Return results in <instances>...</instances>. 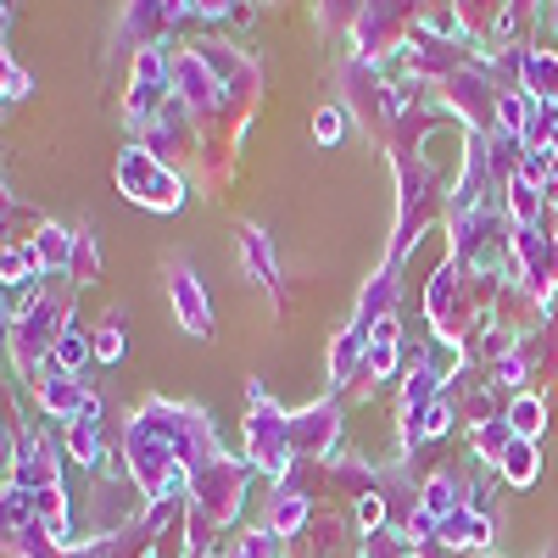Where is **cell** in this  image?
I'll use <instances>...</instances> for the list:
<instances>
[{"instance_id": "obj_1", "label": "cell", "mask_w": 558, "mask_h": 558, "mask_svg": "<svg viewBox=\"0 0 558 558\" xmlns=\"http://www.w3.org/2000/svg\"><path fill=\"white\" fill-rule=\"evenodd\" d=\"M341 134V118L336 112H318V140H336Z\"/></svg>"}]
</instances>
